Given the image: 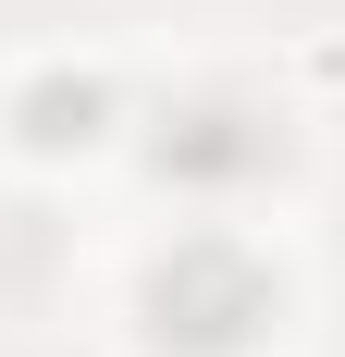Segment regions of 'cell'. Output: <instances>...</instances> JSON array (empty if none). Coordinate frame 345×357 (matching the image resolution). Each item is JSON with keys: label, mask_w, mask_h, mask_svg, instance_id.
<instances>
[{"label": "cell", "mask_w": 345, "mask_h": 357, "mask_svg": "<svg viewBox=\"0 0 345 357\" xmlns=\"http://www.w3.org/2000/svg\"><path fill=\"white\" fill-rule=\"evenodd\" d=\"M272 308H284L272 259L235 247V234H185V247L148 271V345L161 357H235V345L272 333Z\"/></svg>", "instance_id": "cell-1"}, {"label": "cell", "mask_w": 345, "mask_h": 357, "mask_svg": "<svg viewBox=\"0 0 345 357\" xmlns=\"http://www.w3.org/2000/svg\"><path fill=\"white\" fill-rule=\"evenodd\" d=\"M148 160H161V185H198V197H222V185L284 173V123H272V111H247V99H185V111H161Z\"/></svg>", "instance_id": "cell-2"}, {"label": "cell", "mask_w": 345, "mask_h": 357, "mask_svg": "<svg viewBox=\"0 0 345 357\" xmlns=\"http://www.w3.org/2000/svg\"><path fill=\"white\" fill-rule=\"evenodd\" d=\"M13 136L25 148H99L111 136V74H25L13 86Z\"/></svg>", "instance_id": "cell-3"}]
</instances>
